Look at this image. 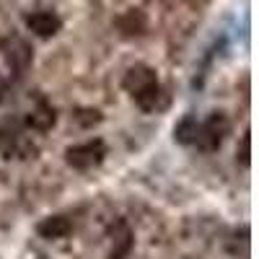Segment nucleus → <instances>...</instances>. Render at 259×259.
I'll return each mask as SVG.
<instances>
[{
	"mask_svg": "<svg viewBox=\"0 0 259 259\" xmlns=\"http://www.w3.org/2000/svg\"><path fill=\"white\" fill-rule=\"evenodd\" d=\"M231 135V119L223 114V112H212L202 124H200V133H197V140H194V145H197L200 150H205V153H212V150H218L223 145V140Z\"/></svg>",
	"mask_w": 259,
	"mask_h": 259,
	"instance_id": "1",
	"label": "nucleus"
},
{
	"mask_svg": "<svg viewBox=\"0 0 259 259\" xmlns=\"http://www.w3.org/2000/svg\"><path fill=\"white\" fill-rule=\"evenodd\" d=\"M106 156V145L104 140H89V143H80V145H70L65 150V161H68L70 168L75 171H89V168H96Z\"/></svg>",
	"mask_w": 259,
	"mask_h": 259,
	"instance_id": "2",
	"label": "nucleus"
},
{
	"mask_svg": "<svg viewBox=\"0 0 259 259\" xmlns=\"http://www.w3.org/2000/svg\"><path fill=\"white\" fill-rule=\"evenodd\" d=\"M0 52H3V60L6 65L16 73V75H24L29 68H31V62H34V50L26 39H21V36H8L0 41Z\"/></svg>",
	"mask_w": 259,
	"mask_h": 259,
	"instance_id": "3",
	"label": "nucleus"
},
{
	"mask_svg": "<svg viewBox=\"0 0 259 259\" xmlns=\"http://www.w3.org/2000/svg\"><path fill=\"white\" fill-rule=\"evenodd\" d=\"M26 29L41 39H50L62 29V18L55 11H34L26 16Z\"/></svg>",
	"mask_w": 259,
	"mask_h": 259,
	"instance_id": "4",
	"label": "nucleus"
},
{
	"mask_svg": "<svg viewBox=\"0 0 259 259\" xmlns=\"http://www.w3.org/2000/svg\"><path fill=\"white\" fill-rule=\"evenodd\" d=\"M36 233L47 241H60V239H68L73 233V223L65 215H50V218H41L36 223Z\"/></svg>",
	"mask_w": 259,
	"mask_h": 259,
	"instance_id": "5",
	"label": "nucleus"
},
{
	"mask_svg": "<svg viewBox=\"0 0 259 259\" xmlns=\"http://www.w3.org/2000/svg\"><path fill=\"white\" fill-rule=\"evenodd\" d=\"M133 99H135V104L140 106V109L148 112V114H153V112L163 109V106L168 104V96H166V91L161 89V83H158V80H156V83H150V85H145L143 91L133 94Z\"/></svg>",
	"mask_w": 259,
	"mask_h": 259,
	"instance_id": "6",
	"label": "nucleus"
},
{
	"mask_svg": "<svg viewBox=\"0 0 259 259\" xmlns=\"http://www.w3.org/2000/svg\"><path fill=\"white\" fill-rule=\"evenodd\" d=\"M156 80H158V75H156V70L150 68V65H133V68L124 73V78H122V89L127 94H138V91L145 89V85L156 83Z\"/></svg>",
	"mask_w": 259,
	"mask_h": 259,
	"instance_id": "7",
	"label": "nucleus"
},
{
	"mask_svg": "<svg viewBox=\"0 0 259 259\" xmlns=\"http://www.w3.org/2000/svg\"><path fill=\"white\" fill-rule=\"evenodd\" d=\"M55 122H57V112H55V106L45 99H39L36 106L26 114V124L31 130H36V133H50V130L55 127Z\"/></svg>",
	"mask_w": 259,
	"mask_h": 259,
	"instance_id": "8",
	"label": "nucleus"
},
{
	"mask_svg": "<svg viewBox=\"0 0 259 259\" xmlns=\"http://www.w3.org/2000/svg\"><path fill=\"white\" fill-rule=\"evenodd\" d=\"M145 26H148V21L143 11H127L124 16L117 18V29L122 31V36H138L145 31Z\"/></svg>",
	"mask_w": 259,
	"mask_h": 259,
	"instance_id": "9",
	"label": "nucleus"
},
{
	"mask_svg": "<svg viewBox=\"0 0 259 259\" xmlns=\"http://www.w3.org/2000/svg\"><path fill=\"white\" fill-rule=\"evenodd\" d=\"M197 133H200V122L194 119L192 114H187L177 127H174V140L179 145H194V140H197Z\"/></svg>",
	"mask_w": 259,
	"mask_h": 259,
	"instance_id": "10",
	"label": "nucleus"
},
{
	"mask_svg": "<svg viewBox=\"0 0 259 259\" xmlns=\"http://www.w3.org/2000/svg\"><path fill=\"white\" fill-rule=\"evenodd\" d=\"M119 236L114 239V246L109 251V259H124L130 254V249H133V231H130L127 226H119Z\"/></svg>",
	"mask_w": 259,
	"mask_h": 259,
	"instance_id": "11",
	"label": "nucleus"
},
{
	"mask_svg": "<svg viewBox=\"0 0 259 259\" xmlns=\"http://www.w3.org/2000/svg\"><path fill=\"white\" fill-rule=\"evenodd\" d=\"M73 119H75L83 130H89V127L99 124V122L104 119V114H101L99 109H94V106H78V109L73 112Z\"/></svg>",
	"mask_w": 259,
	"mask_h": 259,
	"instance_id": "12",
	"label": "nucleus"
},
{
	"mask_svg": "<svg viewBox=\"0 0 259 259\" xmlns=\"http://www.w3.org/2000/svg\"><path fill=\"white\" fill-rule=\"evenodd\" d=\"M239 158H241V163H244V166H249V163H251V135H249V133H244V138H241Z\"/></svg>",
	"mask_w": 259,
	"mask_h": 259,
	"instance_id": "13",
	"label": "nucleus"
},
{
	"mask_svg": "<svg viewBox=\"0 0 259 259\" xmlns=\"http://www.w3.org/2000/svg\"><path fill=\"white\" fill-rule=\"evenodd\" d=\"M6 99V89H3V83H0V101Z\"/></svg>",
	"mask_w": 259,
	"mask_h": 259,
	"instance_id": "14",
	"label": "nucleus"
}]
</instances>
